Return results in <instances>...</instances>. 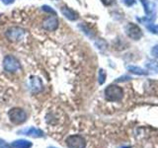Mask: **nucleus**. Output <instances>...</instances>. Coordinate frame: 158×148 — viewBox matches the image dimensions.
<instances>
[{
    "mask_svg": "<svg viewBox=\"0 0 158 148\" xmlns=\"http://www.w3.org/2000/svg\"><path fill=\"white\" fill-rule=\"evenodd\" d=\"M146 66L150 71L154 72V73H158V62H156L154 60H150L149 62L146 63Z\"/></svg>",
    "mask_w": 158,
    "mask_h": 148,
    "instance_id": "nucleus-14",
    "label": "nucleus"
},
{
    "mask_svg": "<svg viewBox=\"0 0 158 148\" xmlns=\"http://www.w3.org/2000/svg\"><path fill=\"white\" fill-rule=\"evenodd\" d=\"M3 67L8 72H16L21 69V64L16 57L13 56H7L3 60Z\"/></svg>",
    "mask_w": 158,
    "mask_h": 148,
    "instance_id": "nucleus-3",
    "label": "nucleus"
},
{
    "mask_svg": "<svg viewBox=\"0 0 158 148\" xmlns=\"http://www.w3.org/2000/svg\"><path fill=\"white\" fill-rule=\"evenodd\" d=\"M151 53H152V56H154L155 57L158 58V44L155 47H153L152 48V51H151Z\"/></svg>",
    "mask_w": 158,
    "mask_h": 148,
    "instance_id": "nucleus-20",
    "label": "nucleus"
},
{
    "mask_svg": "<svg viewBox=\"0 0 158 148\" xmlns=\"http://www.w3.org/2000/svg\"><path fill=\"white\" fill-rule=\"evenodd\" d=\"M66 145L68 148H85L86 140L81 135H70L66 138Z\"/></svg>",
    "mask_w": 158,
    "mask_h": 148,
    "instance_id": "nucleus-4",
    "label": "nucleus"
},
{
    "mask_svg": "<svg viewBox=\"0 0 158 148\" xmlns=\"http://www.w3.org/2000/svg\"><path fill=\"white\" fill-rule=\"evenodd\" d=\"M123 148H131L130 146H128V147H123Z\"/></svg>",
    "mask_w": 158,
    "mask_h": 148,
    "instance_id": "nucleus-25",
    "label": "nucleus"
},
{
    "mask_svg": "<svg viewBox=\"0 0 158 148\" xmlns=\"http://www.w3.org/2000/svg\"><path fill=\"white\" fill-rule=\"evenodd\" d=\"M127 70L131 72V73H135L136 75H147L148 72L144 69H142L140 67H137V66H127Z\"/></svg>",
    "mask_w": 158,
    "mask_h": 148,
    "instance_id": "nucleus-13",
    "label": "nucleus"
},
{
    "mask_svg": "<svg viewBox=\"0 0 158 148\" xmlns=\"http://www.w3.org/2000/svg\"><path fill=\"white\" fill-rule=\"evenodd\" d=\"M127 36L132 39H139L142 37V32L140 28L135 24L130 23L126 28Z\"/></svg>",
    "mask_w": 158,
    "mask_h": 148,
    "instance_id": "nucleus-6",
    "label": "nucleus"
},
{
    "mask_svg": "<svg viewBox=\"0 0 158 148\" xmlns=\"http://www.w3.org/2000/svg\"><path fill=\"white\" fill-rule=\"evenodd\" d=\"M123 2L125 3L127 6H132L135 3V0H123Z\"/></svg>",
    "mask_w": 158,
    "mask_h": 148,
    "instance_id": "nucleus-21",
    "label": "nucleus"
},
{
    "mask_svg": "<svg viewBox=\"0 0 158 148\" xmlns=\"http://www.w3.org/2000/svg\"><path fill=\"white\" fill-rule=\"evenodd\" d=\"M25 35V31L19 27H13L10 28L6 32V37L9 41L11 42H19L23 39Z\"/></svg>",
    "mask_w": 158,
    "mask_h": 148,
    "instance_id": "nucleus-5",
    "label": "nucleus"
},
{
    "mask_svg": "<svg viewBox=\"0 0 158 148\" xmlns=\"http://www.w3.org/2000/svg\"><path fill=\"white\" fill-rule=\"evenodd\" d=\"M141 4L144 7L145 14L147 15V19H149L150 21L154 20L155 18V6L152 2L148 1V0H140Z\"/></svg>",
    "mask_w": 158,
    "mask_h": 148,
    "instance_id": "nucleus-8",
    "label": "nucleus"
},
{
    "mask_svg": "<svg viewBox=\"0 0 158 148\" xmlns=\"http://www.w3.org/2000/svg\"><path fill=\"white\" fill-rule=\"evenodd\" d=\"M146 28L148 29V31H150L151 33L158 35V26H156V25L152 24V23H148V24H146Z\"/></svg>",
    "mask_w": 158,
    "mask_h": 148,
    "instance_id": "nucleus-15",
    "label": "nucleus"
},
{
    "mask_svg": "<svg viewBox=\"0 0 158 148\" xmlns=\"http://www.w3.org/2000/svg\"><path fill=\"white\" fill-rule=\"evenodd\" d=\"M101 1L104 5H106V6H110V5L114 4L115 0H101Z\"/></svg>",
    "mask_w": 158,
    "mask_h": 148,
    "instance_id": "nucleus-22",
    "label": "nucleus"
},
{
    "mask_svg": "<svg viewBox=\"0 0 158 148\" xmlns=\"http://www.w3.org/2000/svg\"><path fill=\"white\" fill-rule=\"evenodd\" d=\"M96 46L98 47L99 49H105L107 47V43L104 41V39H98L96 42Z\"/></svg>",
    "mask_w": 158,
    "mask_h": 148,
    "instance_id": "nucleus-17",
    "label": "nucleus"
},
{
    "mask_svg": "<svg viewBox=\"0 0 158 148\" xmlns=\"http://www.w3.org/2000/svg\"><path fill=\"white\" fill-rule=\"evenodd\" d=\"M0 148H11V146H10L5 140L0 138Z\"/></svg>",
    "mask_w": 158,
    "mask_h": 148,
    "instance_id": "nucleus-19",
    "label": "nucleus"
},
{
    "mask_svg": "<svg viewBox=\"0 0 158 148\" xmlns=\"http://www.w3.org/2000/svg\"><path fill=\"white\" fill-rule=\"evenodd\" d=\"M19 132L22 133V134H24V135H27V136L33 137V138H41V137L44 136V131L41 130H39V128H36V127L26 128V130H21V131H19Z\"/></svg>",
    "mask_w": 158,
    "mask_h": 148,
    "instance_id": "nucleus-9",
    "label": "nucleus"
},
{
    "mask_svg": "<svg viewBox=\"0 0 158 148\" xmlns=\"http://www.w3.org/2000/svg\"><path fill=\"white\" fill-rule=\"evenodd\" d=\"M123 97V90L118 85H109L105 89V98L110 102H118Z\"/></svg>",
    "mask_w": 158,
    "mask_h": 148,
    "instance_id": "nucleus-1",
    "label": "nucleus"
},
{
    "mask_svg": "<svg viewBox=\"0 0 158 148\" xmlns=\"http://www.w3.org/2000/svg\"><path fill=\"white\" fill-rule=\"evenodd\" d=\"M8 116L10 121L15 125H21L27 120V113L21 108H13L9 111Z\"/></svg>",
    "mask_w": 158,
    "mask_h": 148,
    "instance_id": "nucleus-2",
    "label": "nucleus"
},
{
    "mask_svg": "<svg viewBox=\"0 0 158 148\" xmlns=\"http://www.w3.org/2000/svg\"><path fill=\"white\" fill-rule=\"evenodd\" d=\"M126 79L127 80V79H131V77H130V76H123V77H121V78H118V79H117V82H122V81H125Z\"/></svg>",
    "mask_w": 158,
    "mask_h": 148,
    "instance_id": "nucleus-23",
    "label": "nucleus"
},
{
    "mask_svg": "<svg viewBox=\"0 0 158 148\" xmlns=\"http://www.w3.org/2000/svg\"><path fill=\"white\" fill-rule=\"evenodd\" d=\"M48 148H56V147H48Z\"/></svg>",
    "mask_w": 158,
    "mask_h": 148,
    "instance_id": "nucleus-26",
    "label": "nucleus"
},
{
    "mask_svg": "<svg viewBox=\"0 0 158 148\" xmlns=\"http://www.w3.org/2000/svg\"><path fill=\"white\" fill-rule=\"evenodd\" d=\"M30 89L33 93H39L43 90L42 80L37 76H32L30 79Z\"/></svg>",
    "mask_w": 158,
    "mask_h": 148,
    "instance_id": "nucleus-10",
    "label": "nucleus"
},
{
    "mask_svg": "<svg viewBox=\"0 0 158 148\" xmlns=\"http://www.w3.org/2000/svg\"><path fill=\"white\" fill-rule=\"evenodd\" d=\"M57 27H58V20L56 16L48 17L43 22V28L44 30H47V31H49V32L56 31Z\"/></svg>",
    "mask_w": 158,
    "mask_h": 148,
    "instance_id": "nucleus-7",
    "label": "nucleus"
},
{
    "mask_svg": "<svg viewBox=\"0 0 158 148\" xmlns=\"http://www.w3.org/2000/svg\"><path fill=\"white\" fill-rule=\"evenodd\" d=\"M42 8H43V10H44V12L51 13V14H53L54 16H56V12L54 11V10H53L52 8H51V7H49V6H48V5H44V6H43Z\"/></svg>",
    "mask_w": 158,
    "mask_h": 148,
    "instance_id": "nucleus-18",
    "label": "nucleus"
},
{
    "mask_svg": "<svg viewBox=\"0 0 158 148\" xmlns=\"http://www.w3.org/2000/svg\"><path fill=\"white\" fill-rule=\"evenodd\" d=\"M61 13L63 14V16H65L68 20H70V21H75V20L78 19V13L74 11V10H72L71 8L62 6Z\"/></svg>",
    "mask_w": 158,
    "mask_h": 148,
    "instance_id": "nucleus-11",
    "label": "nucleus"
},
{
    "mask_svg": "<svg viewBox=\"0 0 158 148\" xmlns=\"http://www.w3.org/2000/svg\"><path fill=\"white\" fill-rule=\"evenodd\" d=\"M11 146L13 148H31L32 147V142L25 139H19L12 142Z\"/></svg>",
    "mask_w": 158,
    "mask_h": 148,
    "instance_id": "nucleus-12",
    "label": "nucleus"
},
{
    "mask_svg": "<svg viewBox=\"0 0 158 148\" xmlns=\"http://www.w3.org/2000/svg\"><path fill=\"white\" fill-rule=\"evenodd\" d=\"M2 2H3L4 4L8 5V4H11V3H13V2H14V0H2Z\"/></svg>",
    "mask_w": 158,
    "mask_h": 148,
    "instance_id": "nucleus-24",
    "label": "nucleus"
},
{
    "mask_svg": "<svg viewBox=\"0 0 158 148\" xmlns=\"http://www.w3.org/2000/svg\"><path fill=\"white\" fill-rule=\"evenodd\" d=\"M105 81H106V72L103 69H100L99 70V83L104 84Z\"/></svg>",
    "mask_w": 158,
    "mask_h": 148,
    "instance_id": "nucleus-16",
    "label": "nucleus"
}]
</instances>
